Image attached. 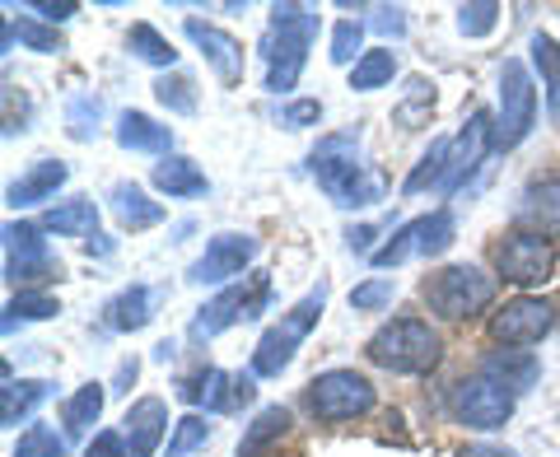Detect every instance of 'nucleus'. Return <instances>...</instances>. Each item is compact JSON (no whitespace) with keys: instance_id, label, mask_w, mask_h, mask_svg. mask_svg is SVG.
Listing matches in <instances>:
<instances>
[{"instance_id":"f257e3e1","label":"nucleus","mask_w":560,"mask_h":457,"mask_svg":"<svg viewBox=\"0 0 560 457\" xmlns=\"http://www.w3.org/2000/svg\"><path fill=\"white\" fill-rule=\"evenodd\" d=\"M308 173L341 210H364V206L383 201V191H388V178L360 160V136L355 131L323 136L308 154Z\"/></svg>"},{"instance_id":"f03ea898","label":"nucleus","mask_w":560,"mask_h":457,"mask_svg":"<svg viewBox=\"0 0 560 457\" xmlns=\"http://www.w3.org/2000/svg\"><path fill=\"white\" fill-rule=\"evenodd\" d=\"M318 38V10L313 5H271V24L261 38V57H267V90L271 94H290L304 75L308 47Z\"/></svg>"},{"instance_id":"7ed1b4c3","label":"nucleus","mask_w":560,"mask_h":457,"mask_svg":"<svg viewBox=\"0 0 560 457\" xmlns=\"http://www.w3.org/2000/svg\"><path fill=\"white\" fill-rule=\"evenodd\" d=\"M323 308H327V285L318 280V285H313L290 313H280L276 327L261 331V341L253 350V374L257 378H280L285 374V368L294 364V355H300V345L308 341V331L318 327Z\"/></svg>"},{"instance_id":"20e7f679","label":"nucleus","mask_w":560,"mask_h":457,"mask_svg":"<svg viewBox=\"0 0 560 457\" xmlns=\"http://www.w3.org/2000/svg\"><path fill=\"white\" fill-rule=\"evenodd\" d=\"M364 355H370L378 368H393V374H430V368L444 360V341L430 323L393 318L370 337Z\"/></svg>"},{"instance_id":"39448f33","label":"nucleus","mask_w":560,"mask_h":457,"mask_svg":"<svg viewBox=\"0 0 560 457\" xmlns=\"http://www.w3.org/2000/svg\"><path fill=\"white\" fill-rule=\"evenodd\" d=\"M267 304H271V276L253 271V276H243L238 285L220 290L210 304H201L197 318H191V327H187V337L210 341V337H220V331H230L234 323H248V318H257V313H267Z\"/></svg>"},{"instance_id":"423d86ee","label":"nucleus","mask_w":560,"mask_h":457,"mask_svg":"<svg viewBox=\"0 0 560 457\" xmlns=\"http://www.w3.org/2000/svg\"><path fill=\"white\" fill-rule=\"evenodd\" d=\"M425 304L448 323L477 318V313L495 304V276H486L477 267H444L425 280Z\"/></svg>"},{"instance_id":"0eeeda50","label":"nucleus","mask_w":560,"mask_h":457,"mask_svg":"<svg viewBox=\"0 0 560 457\" xmlns=\"http://www.w3.org/2000/svg\"><path fill=\"white\" fill-rule=\"evenodd\" d=\"M514 397H518V392H510L504 383L486 378V374H471V378H458V383L448 388V415L458 420V425H467V430L490 434V430H504V425H510Z\"/></svg>"},{"instance_id":"6e6552de","label":"nucleus","mask_w":560,"mask_h":457,"mask_svg":"<svg viewBox=\"0 0 560 457\" xmlns=\"http://www.w3.org/2000/svg\"><path fill=\"white\" fill-rule=\"evenodd\" d=\"M308 411L313 420H327V425H341V420H355L364 411H374V383L355 374V368H327L308 383Z\"/></svg>"},{"instance_id":"1a4fd4ad","label":"nucleus","mask_w":560,"mask_h":457,"mask_svg":"<svg viewBox=\"0 0 560 457\" xmlns=\"http://www.w3.org/2000/svg\"><path fill=\"white\" fill-rule=\"evenodd\" d=\"M537 121V90L523 61L500 66V108H495V150H518Z\"/></svg>"},{"instance_id":"9d476101","label":"nucleus","mask_w":560,"mask_h":457,"mask_svg":"<svg viewBox=\"0 0 560 457\" xmlns=\"http://www.w3.org/2000/svg\"><path fill=\"white\" fill-rule=\"evenodd\" d=\"M453 234H458V224H453L448 210H430V215L401 224L370 261H374L378 271H388V267H401L407 257H440V253H448Z\"/></svg>"},{"instance_id":"9b49d317","label":"nucleus","mask_w":560,"mask_h":457,"mask_svg":"<svg viewBox=\"0 0 560 457\" xmlns=\"http://www.w3.org/2000/svg\"><path fill=\"white\" fill-rule=\"evenodd\" d=\"M43 234V224H5V280L20 294L57 276V257H51Z\"/></svg>"},{"instance_id":"f8f14e48","label":"nucleus","mask_w":560,"mask_h":457,"mask_svg":"<svg viewBox=\"0 0 560 457\" xmlns=\"http://www.w3.org/2000/svg\"><path fill=\"white\" fill-rule=\"evenodd\" d=\"M257 248H261V243L253 234H234V228H230V234H215L206 243V253L191 261L187 280H191V285H224V280H234V276H243L253 267Z\"/></svg>"},{"instance_id":"ddd939ff","label":"nucleus","mask_w":560,"mask_h":457,"mask_svg":"<svg viewBox=\"0 0 560 457\" xmlns=\"http://www.w3.org/2000/svg\"><path fill=\"white\" fill-rule=\"evenodd\" d=\"M495 150V117H490L486 108H477L467 121H463V131L453 136V150H448V173H444V197H453L458 187H467V178L481 168V160Z\"/></svg>"},{"instance_id":"4468645a","label":"nucleus","mask_w":560,"mask_h":457,"mask_svg":"<svg viewBox=\"0 0 560 457\" xmlns=\"http://www.w3.org/2000/svg\"><path fill=\"white\" fill-rule=\"evenodd\" d=\"M551 267H556V253H551V243L547 238H537V234H510L495 248V271L510 280V285H518V290H533V285H541V280L551 276Z\"/></svg>"},{"instance_id":"2eb2a0df","label":"nucleus","mask_w":560,"mask_h":457,"mask_svg":"<svg viewBox=\"0 0 560 457\" xmlns=\"http://www.w3.org/2000/svg\"><path fill=\"white\" fill-rule=\"evenodd\" d=\"M178 397L191 401V407H206V411H243L248 401L257 397L253 388V374H224V368H201L178 383Z\"/></svg>"},{"instance_id":"dca6fc26","label":"nucleus","mask_w":560,"mask_h":457,"mask_svg":"<svg viewBox=\"0 0 560 457\" xmlns=\"http://www.w3.org/2000/svg\"><path fill=\"white\" fill-rule=\"evenodd\" d=\"M551 327H556V308L547 304V298L518 294L490 318V337H495L500 345H537Z\"/></svg>"},{"instance_id":"f3484780","label":"nucleus","mask_w":560,"mask_h":457,"mask_svg":"<svg viewBox=\"0 0 560 457\" xmlns=\"http://www.w3.org/2000/svg\"><path fill=\"white\" fill-rule=\"evenodd\" d=\"M183 33L201 47V57L210 61V70L220 75L224 90H234V84H243V66H248V61H243V43L234 38V33H224V28L206 24V20H187V24H183Z\"/></svg>"},{"instance_id":"a211bd4d","label":"nucleus","mask_w":560,"mask_h":457,"mask_svg":"<svg viewBox=\"0 0 560 457\" xmlns=\"http://www.w3.org/2000/svg\"><path fill=\"white\" fill-rule=\"evenodd\" d=\"M121 438L131 457H154L160 444H168V407L160 397H140L121 415Z\"/></svg>"},{"instance_id":"6ab92c4d","label":"nucleus","mask_w":560,"mask_h":457,"mask_svg":"<svg viewBox=\"0 0 560 457\" xmlns=\"http://www.w3.org/2000/svg\"><path fill=\"white\" fill-rule=\"evenodd\" d=\"M514 224L537 238L560 234V178H533L523 187L514 206Z\"/></svg>"},{"instance_id":"aec40b11","label":"nucleus","mask_w":560,"mask_h":457,"mask_svg":"<svg viewBox=\"0 0 560 457\" xmlns=\"http://www.w3.org/2000/svg\"><path fill=\"white\" fill-rule=\"evenodd\" d=\"M66 178H70V168H66L61 160H38V164L24 173V178H14V183H10L5 201H10L14 210L38 206V201H51V197H57V191L66 187Z\"/></svg>"},{"instance_id":"412c9836","label":"nucleus","mask_w":560,"mask_h":457,"mask_svg":"<svg viewBox=\"0 0 560 457\" xmlns=\"http://www.w3.org/2000/svg\"><path fill=\"white\" fill-rule=\"evenodd\" d=\"M154 318V290L150 285H127L103 304V327L108 331H140Z\"/></svg>"},{"instance_id":"4be33fe9","label":"nucleus","mask_w":560,"mask_h":457,"mask_svg":"<svg viewBox=\"0 0 560 457\" xmlns=\"http://www.w3.org/2000/svg\"><path fill=\"white\" fill-rule=\"evenodd\" d=\"M117 145L121 150H136V154H164V160H168L173 131L160 127V121L145 117V113H121L117 117Z\"/></svg>"},{"instance_id":"5701e85b","label":"nucleus","mask_w":560,"mask_h":457,"mask_svg":"<svg viewBox=\"0 0 560 457\" xmlns=\"http://www.w3.org/2000/svg\"><path fill=\"white\" fill-rule=\"evenodd\" d=\"M47 397H51V383H43V378H5V388H0V425L14 430L20 420L38 411Z\"/></svg>"},{"instance_id":"b1692460","label":"nucleus","mask_w":560,"mask_h":457,"mask_svg":"<svg viewBox=\"0 0 560 457\" xmlns=\"http://www.w3.org/2000/svg\"><path fill=\"white\" fill-rule=\"evenodd\" d=\"M481 374L495 378V383H504L510 392H528L541 368H537V360L528 355V350H495V355L481 360Z\"/></svg>"},{"instance_id":"393cba45","label":"nucleus","mask_w":560,"mask_h":457,"mask_svg":"<svg viewBox=\"0 0 560 457\" xmlns=\"http://www.w3.org/2000/svg\"><path fill=\"white\" fill-rule=\"evenodd\" d=\"M113 215H117L121 228L140 234V228H154V224L164 220V206H160V201H150L136 183H117V187H113Z\"/></svg>"},{"instance_id":"a878e982","label":"nucleus","mask_w":560,"mask_h":457,"mask_svg":"<svg viewBox=\"0 0 560 457\" xmlns=\"http://www.w3.org/2000/svg\"><path fill=\"white\" fill-rule=\"evenodd\" d=\"M47 234H61V238H90L98 228V206L90 197H75V201H61L43 215Z\"/></svg>"},{"instance_id":"bb28decb","label":"nucleus","mask_w":560,"mask_h":457,"mask_svg":"<svg viewBox=\"0 0 560 457\" xmlns=\"http://www.w3.org/2000/svg\"><path fill=\"white\" fill-rule=\"evenodd\" d=\"M154 187H160L164 197H201L206 173L191 160H183V154H168V160L154 164Z\"/></svg>"},{"instance_id":"cd10ccee","label":"nucleus","mask_w":560,"mask_h":457,"mask_svg":"<svg viewBox=\"0 0 560 457\" xmlns=\"http://www.w3.org/2000/svg\"><path fill=\"white\" fill-rule=\"evenodd\" d=\"M393 75H397V51L393 47H374V51H364V57L350 66V90L374 94V90H383V84H393Z\"/></svg>"},{"instance_id":"c85d7f7f","label":"nucleus","mask_w":560,"mask_h":457,"mask_svg":"<svg viewBox=\"0 0 560 457\" xmlns=\"http://www.w3.org/2000/svg\"><path fill=\"white\" fill-rule=\"evenodd\" d=\"M103 397H108L103 392V383H84V388L61 407V425H66L70 438H84L94 430V420L103 415Z\"/></svg>"},{"instance_id":"c756f323","label":"nucleus","mask_w":560,"mask_h":457,"mask_svg":"<svg viewBox=\"0 0 560 457\" xmlns=\"http://www.w3.org/2000/svg\"><path fill=\"white\" fill-rule=\"evenodd\" d=\"M528 51H533L537 75H541V90H547V108H551V117H560V43L551 33H533Z\"/></svg>"},{"instance_id":"7c9ffc66","label":"nucleus","mask_w":560,"mask_h":457,"mask_svg":"<svg viewBox=\"0 0 560 457\" xmlns=\"http://www.w3.org/2000/svg\"><path fill=\"white\" fill-rule=\"evenodd\" d=\"M285 430H290V411H285V407H261L257 420H253V425L243 430V438H238V457H257L267 444H276V438L285 434Z\"/></svg>"},{"instance_id":"2f4dec72","label":"nucleus","mask_w":560,"mask_h":457,"mask_svg":"<svg viewBox=\"0 0 560 457\" xmlns=\"http://www.w3.org/2000/svg\"><path fill=\"white\" fill-rule=\"evenodd\" d=\"M127 51H131L136 61L160 66V70H173V61H178V51H173V43H168L154 24H131V33H127Z\"/></svg>"},{"instance_id":"473e14b6","label":"nucleus","mask_w":560,"mask_h":457,"mask_svg":"<svg viewBox=\"0 0 560 457\" xmlns=\"http://www.w3.org/2000/svg\"><path fill=\"white\" fill-rule=\"evenodd\" d=\"M448 150H453V140H434V145H430L425 154H420V164L411 168V178L401 183V191H407V197H416V191H425V187H444Z\"/></svg>"},{"instance_id":"72a5a7b5","label":"nucleus","mask_w":560,"mask_h":457,"mask_svg":"<svg viewBox=\"0 0 560 457\" xmlns=\"http://www.w3.org/2000/svg\"><path fill=\"white\" fill-rule=\"evenodd\" d=\"M61 304L51 294L43 290H24V294H14L10 298V308H5V331H14V323H43V318H57Z\"/></svg>"},{"instance_id":"f704fd0d","label":"nucleus","mask_w":560,"mask_h":457,"mask_svg":"<svg viewBox=\"0 0 560 457\" xmlns=\"http://www.w3.org/2000/svg\"><path fill=\"white\" fill-rule=\"evenodd\" d=\"M103 121V98L98 94H70L66 103V131L75 140H94Z\"/></svg>"},{"instance_id":"c9c22d12","label":"nucleus","mask_w":560,"mask_h":457,"mask_svg":"<svg viewBox=\"0 0 560 457\" xmlns=\"http://www.w3.org/2000/svg\"><path fill=\"white\" fill-rule=\"evenodd\" d=\"M206 444H210V425H206V420L201 415H183V420H173L164 457H191V453H201Z\"/></svg>"},{"instance_id":"e433bc0d","label":"nucleus","mask_w":560,"mask_h":457,"mask_svg":"<svg viewBox=\"0 0 560 457\" xmlns=\"http://www.w3.org/2000/svg\"><path fill=\"white\" fill-rule=\"evenodd\" d=\"M154 98H160L168 113H178V117H191V113H197V84H191L187 75H178V70H173V75H160V80H154Z\"/></svg>"},{"instance_id":"4c0bfd02","label":"nucleus","mask_w":560,"mask_h":457,"mask_svg":"<svg viewBox=\"0 0 560 457\" xmlns=\"http://www.w3.org/2000/svg\"><path fill=\"white\" fill-rule=\"evenodd\" d=\"M14 457H70V453H66V438L51 430V425H33V430L20 434Z\"/></svg>"},{"instance_id":"58836bf2","label":"nucleus","mask_w":560,"mask_h":457,"mask_svg":"<svg viewBox=\"0 0 560 457\" xmlns=\"http://www.w3.org/2000/svg\"><path fill=\"white\" fill-rule=\"evenodd\" d=\"M430 113H434V84H430V80H411V84H407V103L397 108V121H401L407 131H416Z\"/></svg>"},{"instance_id":"ea45409f","label":"nucleus","mask_w":560,"mask_h":457,"mask_svg":"<svg viewBox=\"0 0 560 457\" xmlns=\"http://www.w3.org/2000/svg\"><path fill=\"white\" fill-rule=\"evenodd\" d=\"M495 24H500L495 0H471V5H458V33L463 38H486Z\"/></svg>"},{"instance_id":"a19ab883","label":"nucleus","mask_w":560,"mask_h":457,"mask_svg":"<svg viewBox=\"0 0 560 457\" xmlns=\"http://www.w3.org/2000/svg\"><path fill=\"white\" fill-rule=\"evenodd\" d=\"M10 38H20L28 51H43V57H51V51H61V33L57 28H43L38 20H20L10 33H5V43Z\"/></svg>"},{"instance_id":"79ce46f5","label":"nucleus","mask_w":560,"mask_h":457,"mask_svg":"<svg viewBox=\"0 0 560 457\" xmlns=\"http://www.w3.org/2000/svg\"><path fill=\"white\" fill-rule=\"evenodd\" d=\"M393 294H397L393 276H374V280H364V285L350 290V308L374 313V308H383V304H393Z\"/></svg>"},{"instance_id":"37998d69","label":"nucleus","mask_w":560,"mask_h":457,"mask_svg":"<svg viewBox=\"0 0 560 457\" xmlns=\"http://www.w3.org/2000/svg\"><path fill=\"white\" fill-rule=\"evenodd\" d=\"M360 38H364V24L341 20L337 28H331V51H327V57L337 66H350V61H355V51H360ZM360 57H364V51H360Z\"/></svg>"},{"instance_id":"c03bdc74","label":"nucleus","mask_w":560,"mask_h":457,"mask_svg":"<svg viewBox=\"0 0 560 457\" xmlns=\"http://www.w3.org/2000/svg\"><path fill=\"white\" fill-rule=\"evenodd\" d=\"M323 121V103L318 98H294L280 108V127L285 131H304V127H318Z\"/></svg>"},{"instance_id":"a18cd8bd","label":"nucleus","mask_w":560,"mask_h":457,"mask_svg":"<svg viewBox=\"0 0 560 457\" xmlns=\"http://www.w3.org/2000/svg\"><path fill=\"white\" fill-rule=\"evenodd\" d=\"M24 121H28V98H24V94H14V84H5V136L28 131Z\"/></svg>"},{"instance_id":"49530a36","label":"nucleus","mask_w":560,"mask_h":457,"mask_svg":"<svg viewBox=\"0 0 560 457\" xmlns=\"http://www.w3.org/2000/svg\"><path fill=\"white\" fill-rule=\"evenodd\" d=\"M370 24L383 33V38H401V33H407V10H397V5H378Z\"/></svg>"},{"instance_id":"de8ad7c7","label":"nucleus","mask_w":560,"mask_h":457,"mask_svg":"<svg viewBox=\"0 0 560 457\" xmlns=\"http://www.w3.org/2000/svg\"><path fill=\"white\" fill-rule=\"evenodd\" d=\"M84 457H131V453H127V438L113 434V430H103V434H94V438H90V448H84Z\"/></svg>"},{"instance_id":"09e8293b","label":"nucleus","mask_w":560,"mask_h":457,"mask_svg":"<svg viewBox=\"0 0 560 457\" xmlns=\"http://www.w3.org/2000/svg\"><path fill=\"white\" fill-rule=\"evenodd\" d=\"M28 10H33V14H43V20H47L51 28L66 24L70 14H75V5H70V0H61V5H51V0H38V5H28Z\"/></svg>"},{"instance_id":"8fccbe9b","label":"nucleus","mask_w":560,"mask_h":457,"mask_svg":"<svg viewBox=\"0 0 560 457\" xmlns=\"http://www.w3.org/2000/svg\"><path fill=\"white\" fill-rule=\"evenodd\" d=\"M378 238V228H370V224H360V228H350V234H346V248L350 253H370V243ZM374 257V253H370Z\"/></svg>"},{"instance_id":"3c124183","label":"nucleus","mask_w":560,"mask_h":457,"mask_svg":"<svg viewBox=\"0 0 560 457\" xmlns=\"http://www.w3.org/2000/svg\"><path fill=\"white\" fill-rule=\"evenodd\" d=\"M458 457H514L510 448H495V444H467Z\"/></svg>"},{"instance_id":"603ef678","label":"nucleus","mask_w":560,"mask_h":457,"mask_svg":"<svg viewBox=\"0 0 560 457\" xmlns=\"http://www.w3.org/2000/svg\"><path fill=\"white\" fill-rule=\"evenodd\" d=\"M136 374H140V364H136V360H127V364L117 368V388H113V392H127V383H136Z\"/></svg>"}]
</instances>
